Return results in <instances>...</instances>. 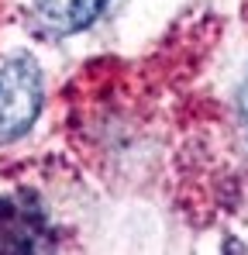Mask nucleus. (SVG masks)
Here are the masks:
<instances>
[{
    "label": "nucleus",
    "instance_id": "f257e3e1",
    "mask_svg": "<svg viewBox=\"0 0 248 255\" xmlns=\"http://www.w3.org/2000/svg\"><path fill=\"white\" fill-rule=\"evenodd\" d=\"M41 97H45V83L35 59L17 55L0 66V145L21 138L35 125Z\"/></svg>",
    "mask_w": 248,
    "mask_h": 255
},
{
    "label": "nucleus",
    "instance_id": "f03ea898",
    "mask_svg": "<svg viewBox=\"0 0 248 255\" xmlns=\"http://www.w3.org/2000/svg\"><path fill=\"white\" fill-rule=\"evenodd\" d=\"M104 7H107V0H35L38 17L59 35L83 31L86 24H93L100 17Z\"/></svg>",
    "mask_w": 248,
    "mask_h": 255
},
{
    "label": "nucleus",
    "instance_id": "7ed1b4c3",
    "mask_svg": "<svg viewBox=\"0 0 248 255\" xmlns=\"http://www.w3.org/2000/svg\"><path fill=\"white\" fill-rule=\"evenodd\" d=\"M238 111H242V125H245V134H248V80L238 93Z\"/></svg>",
    "mask_w": 248,
    "mask_h": 255
}]
</instances>
